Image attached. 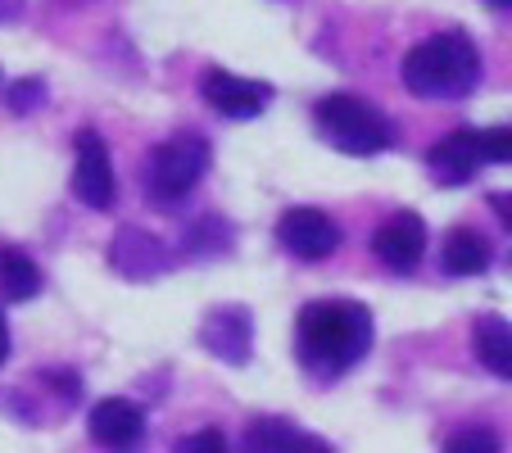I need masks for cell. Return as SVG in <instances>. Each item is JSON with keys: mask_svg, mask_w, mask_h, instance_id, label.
<instances>
[{"mask_svg": "<svg viewBox=\"0 0 512 453\" xmlns=\"http://www.w3.org/2000/svg\"><path fill=\"white\" fill-rule=\"evenodd\" d=\"M377 340L372 309L358 299H313L295 318V358L318 386H336L368 358Z\"/></svg>", "mask_w": 512, "mask_h": 453, "instance_id": "obj_1", "label": "cell"}, {"mask_svg": "<svg viewBox=\"0 0 512 453\" xmlns=\"http://www.w3.org/2000/svg\"><path fill=\"white\" fill-rule=\"evenodd\" d=\"M399 78L417 100H463L481 87V50L463 28L435 32L404 55Z\"/></svg>", "mask_w": 512, "mask_h": 453, "instance_id": "obj_2", "label": "cell"}, {"mask_svg": "<svg viewBox=\"0 0 512 453\" xmlns=\"http://www.w3.org/2000/svg\"><path fill=\"white\" fill-rule=\"evenodd\" d=\"M313 123H318L322 141L340 155H358V159H372V155H386L395 145V118L386 114L381 105H372L368 96L358 91H331L313 105Z\"/></svg>", "mask_w": 512, "mask_h": 453, "instance_id": "obj_3", "label": "cell"}, {"mask_svg": "<svg viewBox=\"0 0 512 453\" xmlns=\"http://www.w3.org/2000/svg\"><path fill=\"white\" fill-rule=\"evenodd\" d=\"M213 164V150L200 132H177L168 141H159L150 155H145V168H141V191L145 200L155 209H177L195 186L204 182Z\"/></svg>", "mask_w": 512, "mask_h": 453, "instance_id": "obj_4", "label": "cell"}, {"mask_svg": "<svg viewBox=\"0 0 512 453\" xmlns=\"http://www.w3.org/2000/svg\"><path fill=\"white\" fill-rule=\"evenodd\" d=\"M485 164H494L490 127H454L426 150V173L435 186H467Z\"/></svg>", "mask_w": 512, "mask_h": 453, "instance_id": "obj_5", "label": "cell"}, {"mask_svg": "<svg viewBox=\"0 0 512 453\" xmlns=\"http://www.w3.org/2000/svg\"><path fill=\"white\" fill-rule=\"evenodd\" d=\"M73 195L96 213H109L118 200L114 159H109V145L96 127H78L73 132Z\"/></svg>", "mask_w": 512, "mask_h": 453, "instance_id": "obj_6", "label": "cell"}, {"mask_svg": "<svg viewBox=\"0 0 512 453\" xmlns=\"http://www.w3.org/2000/svg\"><path fill=\"white\" fill-rule=\"evenodd\" d=\"M277 241L290 259L300 263H322L340 250L345 232H340V222L331 218L327 209H313V204H295L277 218Z\"/></svg>", "mask_w": 512, "mask_h": 453, "instance_id": "obj_7", "label": "cell"}, {"mask_svg": "<svg viewBox=\"0 0 512 453\" xmlns=\"http://www.w3.org/2000/svg\"><path fill=\"white\" fill-rule=\"evenodd\" d=\"M109 268L123 281H159L177 268V254L168 250L164 236L127 222V227L114 232V241H109Z\"/></svg>", "mask_w": 512, "mask_h": 453, "instance_id": "obj_8", "label": "cell"}, {"mask_svg": "<svg viewBox=\"0 0 512 453\" xmlns=\"http://www.w3.org/2000/svg\"><path fill=\"white\" fill-rule=\"evenodd\" d=\"M200 96L213 114L232 118V123H250V118H259L272 105L277 91L263 78H241V73H227V68H204Z\"/></svg>", "mask_w": 512, "mask_h": 453, "instance_id": "obj_9", "label": "cell"}, {"mask_svg": "<svg viewBox=\"0 0 512 453\" xmlns=\"http://www.w3.org/2000/svg\"><path fill=\"white\" fill-rule=\"evenodd\" d=\"M200 345L227 367H245L254 358V313L245 304H213L200 318Z\"/></svg>", "mask_w": 512, "mask_h": 453, "instance_id": "obj_10", "label": "cell"}, {"mask_svg": "<svg viewBox=\"0 0 512 453\" xmlns=\"http://www.w3.org/2000/svg\"><path fill=\"white\" fill-rule=\"evenodd\" d=\"M372 254H377L390 272H399V277L417 272V263L426 259V218L413 209L390 213L377 232H372Z\"/></svg>", "mask_w": 512, "mask_h": 453, "instance_id": "obj_11", "label": "cell"}, {"mask_svg": "<svg viewBox=\"0 0 512 453\" xmlns=\"http://www.w3.org/2000/svg\"><path fill=\"white\" fill-rule=\"evenodd\" d=\"M87 431L96 444H105V449H132V444L145 440V408L136 404V399H96V408H91L87 417Z\"/></svg>", "mask_w": 512, "mask_h": 453, "instance_id": "obj_12", "label": "cell"}, {"mask_svg": "<svg viewBox=\"0 0 512 453\" xmlns=\"http://www.w3.org/2000/svg\"><path fill=\"white\" fill-rule=\"evenodd\" d=\"M241 444L250 453H313V449H331V440H322V435L295 426L290 417H254V422L245 426Z\"/></svg>", "mask_w": 512, "mask_h": 453, "instance_id": "obj_13", "label": "cell"}, {"mask_svg": "<svg viewBox=\"0 0 512 453\" xmlns=\"http://www.w3.org/2000/svg\"><path fill=\"white\" fill-rule=\"evenodd\" d=\"M472 349H476V363L490 376H499V381L512 376V322L503 313H481L472 322Z\"/></svg>", "mask_w": 512, "mask_h": 453, "instance_id": "obj_14", "label": "cell"}, {"mask_svg": "<svg viewBox=\"0 0 512 453\" xmlns=\"http://www.w3.org/2000/svg\"><path fill=\"white\" fill-rule=\"evenodd\" d=\"M41 286H46V272L37 268V259L19 245H0V299L23 304V299H37Z\"/></svg>", "mask_w": 512, "mask_h": 453, "instance_id": "obj_15", "label": "cell"}, {"mask_svg": "<svg viewBox=\"0 0 512 453\" xmlns=\"http://www.w3.org/2000/svg\"><path fill=\"white\" fill-rule=\"evenodd\" d=\"M232 241H236V227L227 218H218V213H204V218L186 222L182 232V259H223V254H232Z\"/></svg>", "mask_w": 512, "mask_h": 453, "instance_id": "obj_16", "label": "cell"}, {"mask_svg": "<svg viewBox=\"0 0 512 453\" xmlns=\"http://www.w3.org/2000/svg\"><path fill=\"white\" fill-rule=\"evenodd\" d=\"M490 241H485L476 227H454V232L445 236V254H440V263H445L449 277H481L485 268H490Z\"/></svg>", "mask_w": 512, "mask_h": 453, "instance_id": "obj_17", "label": "cell"}, {"mask_svg": "<svg viewBox=\"0 0 512 453\" xmlns=\"http://www.w3.org/2000/svg\"><path fill=\"white\" fill-rule=\"evenodd\" d=\"M46 100H50L46 78H19L5 87V109H10L14 118H32L37 109H46Z\"/></svg>", "mask_w": 512, "mask_h": 453, "instance_id": "obj_18", "label": "cell"}, {"mask_svg": "<svg viewBox=\"0 0 512 453\" xmlns=\"http://www.w3.org/2000/svg\"><path fill=\"white\" fill-rule=\"evenodd\" d=\"M37 381H46L50 395L59 399V408H73L82 399V376L73 372V367H41Z\"/></svg>", "mask_w": 512, "mask_h": 453, "instance_id": "obj_19", "label": "cell"}, {"mask_svg": "<svg viewBox=\"0 0 512 453\" xmlns=\"http://www.w3.org/2000/svg\"><path fill=\"white\" fill-rule=\"evenodd\" d=\"M449 449H454V453H463V449L494 453V449H503V440L490 431V426H472V431H458V435H449Z\"/></svg>", "mask_w": 512, "mask_h": 453, "instance_id": "obj_20", "label": "cell"}, {"mask_svg": "<svg viewBox=\"0 0 512 453\" xmlns=\"http://www.w3.org/2000/svg\"><path fill=\"white\" fill-rule=\"evenodd\" d=\"M182 449L186 453H200V449H232V440H227L223 431H213V426H204V431H195V435H182Z\"/></svg>", "mask_w": 512, "mask_h": 453, "instance_id": "obj_21", "label": "cell"}, {"mask_svg": "<svg viewBox=\"0 0 512 453\" xmlns=\"http://www.w3.org/2000/svg\"><path fill=\"white\" fill-rule=\"evenodd\" d=\"M5 358H10V322L0 313V367H5Z\"/></svg>", "mask_w": 512, "mask_h": 453, "instance_id": "obj_22", "label": "cell"}, {"mask_svg": "<svg viewBox=\"0 0 512 453\" xmlns=\"http://www.w3.org/2000/svg\"><path fill=\"white\" fill-rule=\"evenodd\" d=\"M490 204H494V209H499V218H503V227H508V195H490Z\"/></svg>", "mask_w": 512, "mask_h": 453, "instance_id": "obj_23", "label": "cell"}, {"mask_svg": "<svg viewBox=\"0 0 512 453\" xmlns=\"http://www.w3.org/2000/svg\"><path fill=\"white\" fill-rule=\"evenodd\" d=\"M485 5H494V10H508V0H485Z\"/></svg>", "mask_w": 512, "mask_h": 453, "instance_id": "obj_24", "label": "cell"}]
</instances>
